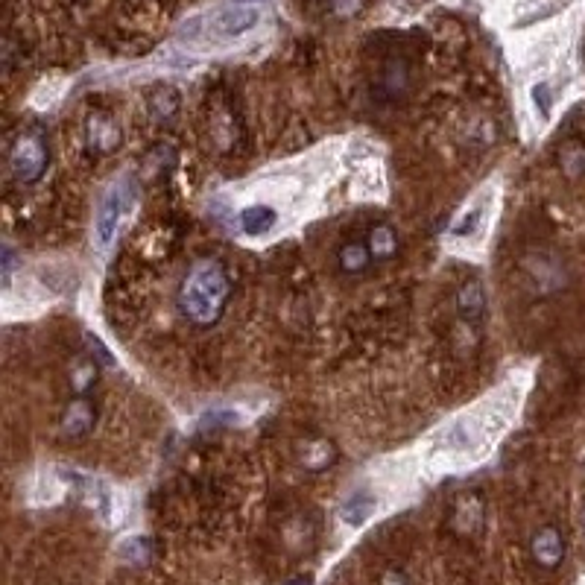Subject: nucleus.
<instances>
[{
    "label": "nucleus",
    "mask_w": 585,
    "mask_h": 585,
    "mask_svg": "<svg viewBox=\"0 0 585 585\" xmlns=\"http://www.w3.org/2000/svg\"><path fill=\"white\" fill-rule=\"evenodd\" d=\"M232 293L234 284L226 264L217 258H199L188 267V273L182 275L176 305L191 325L211 328L226 316Z\"/></svg>",
    "instance_id": "1"
},
{
    "label": "nucleus",
    "mask_w": 585,
    "mask_h": 585,
    "mask_svg": "<svg viewBox=\"0 0 585 585\" xmlns=\"http://www.w3.org/2000/svg\"><path fill=\"white\" fill-rule=\"evenodd\" d=\"M50 164V147L41 129H27L9 150V173L21 185H36Z\"/></svg>",
    "instance_id": "2"
},
{
    "label": "nucleus",
    "mask_w": 585,
    "mask_h": 585,
    "mask_svg": "<svg viewBox=\"0 0 585 585\" xmlns=\"http://www.w3.org/2000/svg\"><path fill=\"white\" fill-rule=\"evenodd\" d=\"M135 196H138V188H135V182L129 176L117 179L115 185L106 191L103 202H100V211L94 217V234H97V243L103 249L112 243V237L117 234V226L126 217V211L135 205Z\"/></svg>",
    "instance_id": "3"
},
{
    "label": "nucleus",
    "mask_w": 585,
    "mask_h": 585,
    "mask_svg": "<svg viewBox=\"0 0 585 585\" xmlns=\"http://www.w3.org/2000/svg\"><path fill=\"white\" fill-rule=\"evenodd\" d=\"M521 273L536 296H553V293L565 290V284H568V270H565L562 258L547 252V249L527 252L521 258Z\"/></svg>",
    "instance_id": "4"
},
{
    "label": "nucleus",
    "mask_w": 585,
    "mask_h": 585,
    "mask_svg": "<svg viewBox=\"0 0 585 585\" xmlns=\"http://www.w3.org/2000/svg\"><path fill=\"white\" fill-rule=\"evenodd\" d=\"M530 559L539 571H556L565 562V539L559 533V527L545 524L530 536Z\"/></svg>",
    "instance_id": "5"
},
{
    "label": "nucleus",
    "mask_w": 585,
    "mask_h": 585,
    "mask_svg": "<svg viewBox=\"0 0 585 585\" xmlns=\"http://www.w3.org/2000/svg\"><path fill=\"white\" fill-rule=\"evenodd\" d=\"M97 422V407L88 401V398H74L65 410H62V419H59V428L65 439H82L88 430L94 428Z\"/></svg>",
    "instance_id": "6"
},
{
    "label": "nucleus",
    "mask_w": 585,
    "mask_h": 585,
    "mask_svg": "<svg viewBox=\"0 0 585 585\" xmlns=\"http://www.w3.org/2000/svg\"><path fill=\"white\" fill-rule=\"evenodd\" d=\"M258 21H261L258 9H252V6H232V9H226V12H220L214 18V30L220 36H226V39H237V36L249 33Z\"/></svg>",
    "instance_id": "7"
},
{
    "label": "nucleus",
    "mask_w": 585,
    "mask_h": 585,
    "mask_svg": "<svg viewBox=\"0 0 585 585\" xmlns=\"http://www.w3.org/2000/svg\"><path fill=\"white\" fill-rule=\"evenodd\" d=\"M88 147L97 153H115L120 147V126L109 115H91L85 126Z\"/></svg>",
    "instance_id": "8"
},
{
    "label": "nucleus",
    "mask_w": 585,
    "mask_h": 585,
    "mask_svg": "<svg viewBox=\"0 0 585 585\" xmlns=\"http://www.w3.org/2000/svg\"><path fill=\"white\" fill-rule=\"evenodd\" d=\"M457 311H460V319L468 322V325H480V319L486 316V293H483V284L477 278L460 284V290H457Z\"/></svg>",
    "instance_id": "9"
},
{
    "label": "nucleus",
    "mask_w": 585,
    "mask_h": 585,
    "mask_svg": "<svg viewBox=\"0 0 585 585\" xmlns=\"http://www.w3.org/2000/svg\"><path fill=\"white\" fill-rule=\"evenodd\" d=\"M366 246H369L375 264H387L398 255V234L390 223H378V226H372V232L366 237Z\"/></svg>",
    "instance_id": "10"
},
{
    "label": "nucleus",
    "mask_w": 585,
    "mask_h": 585,
    "mask_svg": "<svg viewBox=\"0 0 585 585\" xmlns=\"http://www.w3.org/2000/svg\"><path fill=\"white\" fill-rule=\"evenodd\" d=\"M556 164L565 179L580 182L585 176V144L583 141H565L556 153Z\"/></svg>",
    "instance_id": "11"
},
{
    "label": "nucleus",
    "mask_w": 585,
    "mask_h": 585,
    "mask_svg": "<svg viewBox=\"0 0 585 585\" xmlns=\"http://www.w3.org/2000/svg\"><path fill=\"white\" fill-rule=\"evenodd\" d=\"M337 264H340V270L349 275H363L369 270V264H372V252H369V246L366 243H360V240H349V243H343L340 246V252H337Z\"/></svg>",
    "instance_id": "12"
},
{
    "label": "nucleus",
    "mask_w": 585,
    "mask_h": 585,
    "mask_svg": "<svg viewBox=\"0 0 585 585\" xmlns=\"http://www.w3.org/2000/svg\"><path fill=\"white\" fill-rule=\"evenodd\" d=\"M275 211L270 205H252L240 214V229L249 237H264L267 232H273L275 226Z\"/></svg>",
    "instance_id": "13"
},
{
    "label": "nucleus",
    "mask_w": 585,
    "mask_h": 585,
    "mask_svg": "<svg viewBox=\"0 0 585 585\" xmlns=\"http://www.w3.org/2000/svg\"><path fill=\"white\" fill-rule=\"evenodd\" d=\"M337 460V451L328 439H313L302 448V468L305 471H325Z\"/></svg>",
    "instance_id": "14"
},
{
    "label": "nucleus",
    "mask_w": 585,
    "mask_h": 585,
    "mask_svg": "<svg viewBox=\"0 0 585 585\" xmlns=\"http://www.w3.org/2000/svg\"><path fill=\"white\" fill-rule=\"evenodd\" d=\"M480 521H483V504H480V498L477 495L463 498L457 504V512H454V527L460 533H474L480 527Z\"/></svg>",
    "instance_id": "15"
},
{
    "label": "nucleus",
    "mask_w": 585,
    "mask_h": 585,
    "mask_svg": "<svg viewBox=\"0 0 585 585\" xmlns=\"http://www.w3.org/2000/svg\"><path fill=\"white\" fill-rule=\"evenodd\" d=\"M372 512H375V501H372L369 495L357 492V495H351L349 501L340 507V518H343L346 524H351V527H360V524L369 521Z\"/></svg>",
    "instance_id": "16"
},
{
    "label": "nucleus",
    "mask_w": 585,
    "mask_h": 585,
    "mask_svg": "<svg viewBox=\"0 0 585 585\" xmlns=\"http://www.w3.org/2000/svg\"><path fill=\"white\" fill-rule=\"evenodd\" d=\"M179 109V94L173 88H158L156 94L150 97V112L156 120H170Z\"/></svg>",
    "instance_id": "17"
},
{
    "label": "nucleus",
    "mask_w": 585,
    "mask_h": 585,
    "mask_svg": "<svg viewBox=\"0 0 585 585\" xmlns=\"http://www.w3.org/2000/svg\"><path fill=\"white\" fill-rule=\"evenodd\" d=\"M74 390L77 392H88V387H91V381L97 378V366L94 363H82V366H77L74 369Z\"/></svg>",
    "instance_id": "18"
},
{
    "label": "nucleus",
    "mask_w": 585,
    "mask_h": 585,
    "mask_svg": "<svg viewBox=\"0 0 585 585\" xmlns=\"http://www.w3.org/2000/svg\"><path fill=\"white\" fill-rule=\"evenodd\" d=\"M533 103H536V109L542 112V117H550L553 100H550V85H547V82H539V85L533 88Z\"/></svg>",
    "instance_id": "19"
},
{
    "label": "nucleus",
    "mask_w": 585,
    "mask_h": 585,
    "mask_svg": "<svg viewBox=\"0 0 585 585\" xmlns=\"http://www.w3.org/2000/svg\"><path fill=\"white\" fill-rule=\"evenodd\" d=\"M477 223H480V211H471V214L463 217V223L454 229V234H457V237H466V234H471L474 229H477Z\"/></svg>",
    "instance_id": "20"
},
{
    "label": "nucleus",
    "mask_w": 585,
    "mask_h": 585,
    "mask_svg": "<svg viewBox=\"0 0 585 585\" xmlns=\"http://www.w3.org/2000/svg\"><path fill=\"white\" fill-rule=\"evenodd\" d=\"M378 585H410L407 583V577L401 574V571H395V568H387L384 574H381V580Z\"/></svg>",
    "instance_id": "21"
},
{
    "label": "nucleus",
    "mask_w": 585,
    "mask_h": 585,
    "mask_svg": "<svg viewBox=\"0 0 585 585\" xmlns=\"http://www.w3.org/2000/svg\"><path fill=\"white\" fill-rule=\"evenodd\" d=\"M15 270V255L9 246H3V284H9V275Z\"/></svg>",
    "instance_id": "22"
},
{
    "label": "nucleus",
    "mask_w": 585,
    "mask_h": 585,
    "mask_svg": "<svg viewBox=\"0 0 585 585\" xmlns=\"http://www.w3.org/2000/svg\"><path fill=\"white\" fill-rule=\"evenodd\" d=\"M284 585H313L311 577H293L290 583H284Z\"/></svg>",
    "instance_id": "23"
},
{
    "label": "nucleus",
    "mask_w": 585,
    "mask_h": 585,
    "mask_svg": "<svg viewBox=\"0 0 585 585\" xmlns=\"http://www.w3.org/2000/svg\"><path fill=\"white\" fill-rule=\"evenodd\" d=\"M583 530H585V518H583Z\"/></svg>",
    "instance_id": "24"
}]
</instances>
